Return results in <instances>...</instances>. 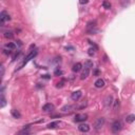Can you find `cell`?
I'll return each mask as SVG.
<instances>
[{
	"mask_svg": "<svg viewBox=\"0 0 135 135\" xmlns=\"http://www.w3.org/2000/svg\"><path fill=\"white\" fill-rule=\"evenodd\" d=\"M37 55V51L36 50H34V51H31L29 54H28V56H26L24 59H23V61H22V64L19 66V68H18V70H20V69H22V68H23L26 64H28V62L31 60V59H33V58Z\"/></svg>",
	"mask_w": 135,
	"mask_h": 135,
	"instance_id": "obj_1",
	"label": "cell"
},
{
	"mask_svg": "<svg viewBox=\"0 0 135 135\" xmlns=\"http://www.w3.org/2000/svg\"><path fill=\"white\" fill-rule=\"evenodd\" d=\"M121 129H123V124H121L120 120H115L113 124L111 125V131L114 134H118Z\"/></svg>",
	"mask_w": 135,
	"mask_h": 135,
	"instance_id": "obj_2",
	"label": "cell"
},
{
	"mask_svg": "<svg viewBox=\"0 0 135 135\" xmlns=\"http://www.w3.org/2000/svg\"><path fill=\"white\" fill-rule=\"evenodd\" d=\"M105 123H106L105 118H103V117H98L95 120V123H94L93 127H94V129H95L96 131H99V130L103 127V126H105Z\"/></svg>",
	"mask_w": 135,
	"mask_h": 135,
	"instance_id": "obj_3",
	"label": "cell"
},
{
	"mask_svg": "<svg viewBox=\"0 0 135 135\" xmlns=\"http://www.w3.org/2000/svg\"><path fill=\"white\" fill-rule=\"evenodd\" d=\"M10 20H11V16L8 15V13L6 11H2L0 13V23H1V25H3L6 21H10Z\"/></svg>",
	"mask_w": 135,
	"mask_h": 135,
	"instance_id": "obj_4",
	"label": "cell"
},
{
	"mask_svg": "<svg viewBox=\"0 0 135 135\" xmlns=\"http://www.w3.org/2000/svg\"><path fill=\"white\" fill-rule=\"evenodd\" d=\"M88 119V115L84 114V113H81V114H77L75 116L74 120L76 121V123H82V121L87 120Z\"/></svg>",
	"mask_w": 135,
	"mask_h": 135,
	"instance_id": "obj_5",
	"label": "cell"
},
{
	"mask_svg": "<svg viewBox=\"0 0 135 135\" xmlns=\"http://www.w3.org/2000/svg\"><path fill=\"white\" fill-rule=\"evenodd\" d=\"M73 110H77V106H72V105H67L65 107L61 108V111L64 113H69V112H72Z\"/></svg>",
	"mask_w": 135,
	"mask_h": 135,
	"instance_id": "obj_6",
	"label": "cell"
},
{
	"mask_svg": "<svg viewBox=\"0 0 135 135\" xmlns=\"http://www.w3.org/2000/svg\"><path fill=\"white\" fill-rule=\"evenodd\" d=\"M60 126H62V123H61V121H59V120H55V121H52V123L48 124L47 127H48L49 129H56V128H58V127H60Z\"/></svg>",
	"mask_w": 135,
	"mask_h": 135,
	"instance_id": "obj_7",
	"label": "cell"
},
{
	"mask_svg": "<svg viewBox=\"0 0 135 135\" xmlns=\"http://www.w3.org/2000/svg\"><path fill=\"white\" fill-rule=\"evenodd\" d=\"M113 102H114L113 101V96H112V95H108L106 97L105 101H103V105H105V107H107V108H110V106H112V103H113Z\"/></svg>",
	"mask_w": 135,
	"mask_h": 135,
	"instance_id": "obj_8",
	"label": "cell"
},
{
	"mask_svg": "<svg viewBox=\"0 0 135 135\" xmlns=\"http://www.w3.org/2000/svg\"><path fill=\"white\" fill-rule=\"evenodd\" d=\"M55 109V106L53 103H46L44 106H42V111L43 112H52Z\"/></svg>",
	"mask_w": 135,
	"mask_h": 135,
	"instance_id": "obj_9",
	"label": "cell"
},
{
	"mask_svg": "<svg viewBox=\"0 0 135 135\" xmlns=\"http://www.w3.org/2000/svg\"><path fill=\"white\" fill-rule=\"evenodd\" d=\"M78 130L82 133H87V132L90 131V126L88 124H81V125L78 126Z\"/></svg>",
	"mask_w": 135,
	"mask_h": 135,
	"instance_id": "obj_10",
	"label": "cell"
},
{
	"mask_svg": "<svg viewBox=\"0 0 135 135\" xmlns=\"http://www.w3.org/2000/svg\"><path fill=\"white\" fill-rule=\"evenodd\" d=\"M81 95H82V93H81V91H75V92H73L71 94V98L73 99L74 101H77L80 97H81Z\"/></svg>",
	"mask_w": 135,
	"mask_h": 135,
	"instance_id": "obj_11",
	"label": "cell"
},
{
	"mask_svg": "<svg viewBox=\"0 0 135 135\" xmlns=\"http://www.w3.org/2000/svg\"><path fill=\"white\" fill-rule=\"evenodd\" d=\"M89 74H90V69H87V68H84V69L82 70L81 74H80V79H85L89 77Z\"/></svg>",
	"mask_w": 135,
	"mask_h": 135,
	"instance_id": "obj_12",
	"label": "cell"
},
{
	"mask_svg": "<svg viewBox=\"0 0 135 135\" xmlns=\"http://www.w3.org/2000/svg\"><path fill=\"white\" fill-rule=\"evenodd\" d=\"M94 85H95V88H97V89L103 88V87H105V80L101 79V78L97 79L96 81H95V83H94Z\"/></svg>",
	"mask_w": 135,
	"mask_h": 135,
	"instance_id": "obj_13",
	"label": "cell"
},
{
	"mask_svg": "<svg viewBox=\"0 0 135 135\" xmlns=\"http://www.w3.org/2000/svg\"><path fill=\"white\" fill-rule=\"evenodd\" d=\"M72 70H73L74 73H77V72L82 70V65L80 64V62H76V64L73 66V68H72Z\"/></svg>",
	"mask_w": 135,
	"mask_h": 135,
	"instance_id": "obj_14",
	"label": "cell"
},
{
	"mask_svg": "<svg viewBox=\"0 0 135 135\" xmlns=\"http://www.w3.org/2000/svg\"><path fill=\"white\" fill-rule=\"evenodd\" d=\"M11 114H12L13 117L16 118V119L21 118V114H20V112L18 111V110H16V109H12V110H11Z\"/></svg>",
	"mask_w": 135,
	"mask_h": 135,
	"instance_id": "obj_15",
	"label": "cell"
},
{
	"mask_svg": "<svg viewBox=\"0 0 135 135\" xmlns=\"http://www.w3.org/2000/svg\"><path fill=\"white\" fill-rule=\"evenodd\" d=\"M94 29H96V21L95 20L89 22L88 25H87V30L88 31H91V30H94Z\"/></svg>",
	"mask_w": 135,
	"mask_h": 135,
	"instance_id": "obj_16",
	"label": "cell"
},
{
	"mask_svg": "<svg viewBox=\"0 0 135 135\" xmlns=\"http://www.w3.org/2000/svg\"><path fill=\"white\" fill-rule=\"evenodd\" d=\"M126 121H127L128 124H132L133 121H135V115H134V114L128 115L127 117H126Z\"/></svg>",
	"mask_w": 135,
	"mask_h": 135,
	"instance_id": "obj_17",
	"label": "cell"
},
{
	"mask_svg": "<svg viewBox=\"0 0 135 135\" xmlns=\"http://www.w3.org/2000/svg\"><path fill=\"white\" fill-rule=\"evenodd\" d=\"M5 48L8 49V50L13 51V50H15V49L17 48V46H16V43H14V42H7L5 44Z\"/></svg>",
	"mask_w": 135,
	"mask_h": 135,
	"instance_id": "obj_18",
	"label": "cell"
},
{
	"mask_svg": "<svg viewBox=\"0 0 135 135\" xmlns=\"http://www.w3.org/2000/svg\"><path fill=\"white\" fill-rule=\"evenodd\" d=\"M6 106V100L4 98L3 94H1V97H0V108H4Z\"/></svg>",
	"mask_w": 135,
	"mask_h": 135,
	"instance_id": "obj_19",
	"label": "cell"
},
{
	"mask_svg": "<svg viewBox=\"0 0 135 135\" xmlns=\"http://www.w3.org/2000/svg\"><path fill=\"white\" fill-rule=\"evenodd\" d=\"M3 36L5 38H8V39H11L14 37V34H13V32H11V31H6V32H4L3 33Z\"/></svg>",
	"mask_w": 135,
	"mask_h": 135,
	"instance_id": "obj_20",
	"label": "cell"
},
{
	"mask_svg": "<svg viewBox=\"0 0 135 135\" xmlns=\"http://www.w3.org/2000/svg\"><path fill=\"white\" fill-rule=\"evenodd\" d=\"M102 6L107 8V10H110L111 6H112V4L109 2V1H107V0H105V1H102Z\"/></svg>",
	"mask_w": 135,
	"mask_h": 135,
	"instance_id": "obj_21",
	"label": "cell"
},
{
	"mask_svg": "<svg viewBox=\"0 0 135 135\" xmlns=\"http://www.w3.org/2000/svg\"><path fill=\"white\" fill-rule=\"evenodd\" d=\"M84 68H87V69H90V68H93V62L91 60H87L84 62Z\"/></svg>",
	"mask_w": 135,
	"mask_h": 135,
	"instance_id": "obj_22",
	"label": "cell"
},
{
	"mask_svg": "<svg viewBox=\"0 0 135 135\" xmlns=\"http://www.w3.org/2000/svg\"><path fill=\"white\" fill-rule=\"evenodd\" d=\"M95 50L96 49H94V48H90L88 50V55L89 56H93L94 54H95Z\"/></svg>",
	"mask_w": 135,
	"mask_h": 135,
	"instance_id": "obj_23",
	"label": "cell"
},
{
	"mask_svg": "<svg viewBox=\"0 0 135 135\" xmlns=\"http://www.w3.org/2000/svg\"><path fill=\"white\" fill-rule=\"evenodd\" d=\"M114 108H113V109H114V111L116 112V111H117V109H118V108H119V100L118 99H116V100H114Z\"/></svg>",
	"mask_w": 135,
	"mask_h": 135,
	"instance_id": "obj_24",
	"label": "cell"
},
{
	"mask_svg": "<svg viewBox=\"0 0 135 135\" xmlns=\"http://www.w3.org/2000/svg\"><path fill=\"white\" fill-rule=\"evenodd\" d=\"M3 54H4V55H6V56H8V55H11V54H12V51L11 50H8V49H3Z\"/></svg>",
	"mask_w": 135,
	"mask_h": 135,
	"instance_id": "obj_25",
	"label": "cell"
},
{
	"mask_svg": "<svg viewBox=\"0 0 135 135\" xmlns=\"http://www.w3.org/2000/svg\"><path fill=\"white\" fill-rule=\"evenodd\" d=\"M54 74H55L56 76H61L62 75V71L59 70V69H57V70H55V72H54Z\"/></svg>",
	"mask_w": 135,
	"mask_h": 135,
	"instance_id": "obj_26",
	"label": "cell"
},
{
	"mask_svg": "<svg viewBox=\"0 0 135 135\" xmlns=\"http://www.w3.org/2000/svg\"><path fill=\"white\" fill-rule=\"evenodd\" d=\"M0 70H1V77H3V75H4V68H3V66L0 67Z\"/></svg>",
	"mask_w": 135,
	"mask_h": 135,
	"instance_id": "obj_27",
	"label": "cell"
},
{
	"mask_svg": "<svg viewBox=\"0 0 135 135\" xmlns=\"http://www.w3.org/2000/svg\"><path fill=\"white\" fill-rule=\"evenodd\" d=\"M62 87H64V82H58L57 83V88H62Z\"/></svg>",
	"mask_w": 135,
	"mask_h": 135,
	"instance_id": "obj_28",
	"label": "cell"
},
{
	"mask_svg": "<svg viewBox=\"0 0 135 135\" xmlns=\"http://www.w3.org/2000/svg\"><path fill=\"white\" fill-rule=\"evenodd\" d=\"M89 1H88V0H84V1H83V0H81V1H80V3H81V4H85V3H88Z\"/></svg>",
	"mask_w": 135,
	"mask_h": 135,
	"instance_id": "obj_29",
	"label": "cell"
},
{
	"mask_svg": "<svg viewBox=\"0 0 135 135\" xmlns=\"http://www.w3.org/2000/svg\"><path fill=\"white\" fill-rule=\"evenodd\" d=\"M25 135H29V134H25Z\"/></svg>",
	"mask_w": 135,
	"mask_h": 135,
	"instance_id": "obj_30",
	"label": "cell"
}]
</instances>
